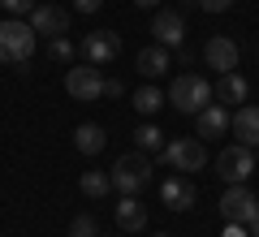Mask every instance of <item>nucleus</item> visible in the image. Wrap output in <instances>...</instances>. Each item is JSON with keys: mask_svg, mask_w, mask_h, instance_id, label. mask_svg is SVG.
I'll use <instances>...</instances> for the list:
<instances>
[{"mask_svg": "<svg viewBox=\"0 0 259 237\" xmlns=\"http://www.w3.org/2000/svg\"><path fill=\"white\" fill-rule=\"evenodd\" d=\"M212 100H216L212 82L199 78V73H177L173 82H168V104H173L177 112H186V117H194V112L207 108Z\"/></svg>", "mask_w": 259, "mask_h": 237, "instance_id": "nucleus-2", "label": "nucleus"}, {"mask_svg": "<svg viewBox=\"0 0 259 237\" xmlns=\"http://www.w3.org/2000/svg\"><path fill=\"white\" fill-rule=\"evenodd\" d=\"M255 173V151L242 143L225 147L221 155H216V177H221L225 185H246V177Z\"/></svg>", "mask_w": 259, "mask_h": 237, "instance_id": "nucleus-4", "label": "nucleus"}, {"mask_svg": "<svg viewBox=\"0 0 259 237\" xmlns=\"http://www.w3.org/2000/svg\"><path fill=\"white\" fill-rule=\"evenodd\" d=\"M78 52L87 56V65H108L121 56V35L117 30H95V35H87L78 43Z\"/></svg>", "mask_w": 259, "mask_h": 237, "instance_id": "nucleus-8", "label": "nucleus"}, {"mask_svg": "<svg viewBox=\"0 0 259 237\" xmlns=\"http://www.w3.org/2000/svg\"><path fill=\"white\" fill-rule=\"evenodd\" d=\"M130 138H134V147H139V151H164V134H160L156 125H139Z\"/></svg>", "mask_w": 259, "mask_h": 237, "instance_id": "nucleus-20", "label": "nucleus"}, {"mask_svg": "<svg viewBox=\"0 0 259 237\" xmlns=\"http://www.w3.org/2000/svg\"><path fill=\"white\" fill-rule=\"evenodd\" d=\"M199 9L203 13H225V9H233V0H199Z\"/></svg>", "mask_w": 259, "mask_h": 237, "instance_id": "nucleus-25", "label": "nucleus"}, {"mask_svg": "<svg viewBox=\"0 0 259 237\" xmlns=\"http://www.w3.org/2000/svg\"><path fill=\"white\" fill-rule=\"evenodd\" d=\"M117 224L125 228V233H143V228H147V207H143L134 194H121V203H117Z\"/></svg>", "mask_w": 259, "mask_h": 237, "instance_id": "nucleus-16", "label": "nucleus"}, {"mask_svg": "<svg viewBox=\"0 0 259 237\" xmlns=\"http://www.w3.org/2000/svg\"><path fill=\"white\" fill-rule=\"evenodd\" d=\"M164 164L177 168V173H199V168L207 164V151H203V138H173V143H164Z\"/></svg>", "mask_w": 259, "mask_h": 237, "instance_id": "nucleus-5", "label": "nucleus"}, {"mask_svg": "<svg viewBox=\"0 0 259 237\" xmlns=\"http://www.w3.org/2000/svg\"><path fill=\"white\" fill-rule=\"evenodd\" d=\"M108 177H112V185H117L121 194L147 190V185H151V160H147V151H139V147H134V151H125L117 164H112Z\"/></svg>", "mask_w": 259, "mask_h": 237, "instance_id": "nucleus-3", "label": "nucleus"}, {"mask_svg": "<svg viewBox=\"0 0 259 237\" xmlns=\"http://www.w3.org/2000/svg\"><path fill=\"white\" fill-rule=\"evenodd\" d=\"M156 237H168V233H156Z\"/></svg>", "mask_w": 259, "mask_h": 237, "instance_id": "nucleus-33", "label": "nucleus"}, {"mask_svg": "<svg viewBox=\"0 0 259 237\" xmlns=\"http://www.w3.org/2000/svg\"><path fill=\"white\" fill-rule=\"evenodd\" d=\"M30 30H35V35L56 39V35L69 30V13H65L61 5H35V9H30Z\"/></svg>", "mask_w": 259, "mask_h": 237, "instance_id": "nucleus-11", "label": "nucleus"}, {"mask_svg": "<svg viewBox=\"0 0 259 237\" xmlns=\"http://www.w3.org/2000/svg\"><path fill=\"white\" fill-rule=\"evenodd\" d=\"M194 121H199V134H194V138H225V134H229L233 112H225L221 104H207V108L194 112Z\"/></svg>", "mask_w": 259, "mask_h": 237, "instance_id": "nucleus-14", "label": "nucleus"}, {"mask_svg": "<svg viewBox=\"0 0 259 237\" xmlns=\"http://www.w3.org/2000/svg\"><path fill=\"white\" fill-rule=\"evenodd\" d=\"M35 43H39V35L30 30V22H22V18L0 22V65H18L26 73L30 56H35Z\"/></svg>", "mask_w": 259, "mask_h": 237, "instance_id": "nucleus-1", "label": "nucleus"}, {"mask_svg": "<svg viewBox=\"0 0 259 237\" xmlns=\"http://www.w3.org/2000/svg\"><path fill=\"white\" fill-rule=\"evenodd\" d=\"M65 91L74 95V100H82V104L100 100V95H104V73H100V65H78V69H69V73H65Z\"/></svg>", "mask_w": 259, "mask_h": 237, "instance_id": "nucleus-7", "label": "nucleus"}, {"mask_svg": "<svg viewBox=\"0 0 259 237\" xmlns=\"http://www.w3.org/2000/svg\"><path fill=\"white\" fill-rule=\"evenodd\" d=\"M100 237H112V233H100Z\"/></svg>", "mask_w": 259, "mask_h": 237, "instance_id": "nucleus-32", "label": "nucleus"}, {"mask_svg": "<svg viewBox=\"0 0 259 237\" xmlns=\"http://www.w3.org/2000/svg\"><path fill=\"white\" fill-rule=\"evenodd\" d=\"M182 5H186V9H199V0H182Z\"/></svg>", "mask_w": 259, "mask_h": 237, "instance_id": "nucleus-31", "label": "nucleus"}, {"mask_svg": "<svg viewBox=\"0 0 259 237\" xmlns=\"http://www.w3.org/2000/svg\"><path fill=\"white\" fill-rule=\"evenodd\" d=\"M134 69H139L143 78H160L164 69H173V52H168L164 43H151V48H143V52L134 56Z\"/></svg>", "mask_w": 259, "mask_h": 237, "instance_id": "nucleus-15", "label": "nucleus"}, {"mask_svg": "<svg viewBox=\"0 0 259 237\" xmlns=\"http://www.w3.org/2000/svg\"><path fill=\"white\" fill-rule=\"evenodd\" d=\"M130 108L143 112V117H156V112L164 108V91H156V86H139V91L130 95Z\"/></svg>", "mask_w": 259, "mask_h": 237, "instance_id": "nucleus-19", "label": "nucleus"}, {"mask_svg": "<svg viewBox=\"0 0 259 237\" xmlns=\"http://www.w3.org/2000/svg\"><path fill=\"white\" fill-rule=\"evenodd\" d=\"M69 237H100V224H95V216H74L69 220Z\"/></svg>", "mask_w": 259, "mask_h": 237, "instance_id": "nucleus-22", "label": "nucleus"}, {"mask_svg": "<svg viewBox=\"0 0 259 237\" xmlns=\"http://www.w3.org/2000/svg\"><path fill=\"white\" fill-rule=\"evenodd\" d=\"M221 216H225V224H250L259 216V199L246 185H229L221 194Z\"/></svg>", "mask_w": 259, "mask_h": 237, "instance_id": "nucleus-6", "label": "nucleus"}, {"mask_svg": "<svg viewBox=\"0 0 259 237\" xmlns=\"http://www.w3.org/2000/svg\"><path fill=\"white\" fill-rule=\"evenodd\" d=\"M151 35H156V43H164L168 52H173V48H182V39H186V18L177 9H160L156 18H151Z\"/></svg>", "mask_w": 259, "mask_h": 237, "instance_id": "nucleus-10", "label": "nucleus"}, {"mask_svg": "<svg viewBox=\"0 0 259 237\" xmlns=\"http://www.w3.org/2000/svg\"><path fill=\"white\" fill-rule=\"evenodd\" d=\"M221 237H250V233H246V224H225Z\"/></svg>", "mask_w": 259, "mask_h": 237, "instance_id": "nucleus-28", "label": "nucleus"}, {"mask_svg": "<svg viewBox=\"0 0 259 237\" xmlns=\"http://www.w3.org/2000/svg\"><path fill=\"white\" fill-rule=\"evenodd\" d=\"M104 95H112V100H117V95H125V86H121L117 78H104Z\"/></svg>", "mask_w": 259, "mask_h": 237, "instance_id": "nucleus-27", "label": "nucleus"}, {"mask_svg": "<svg viewBox=\"0 0 259 237\" xmlns=\"http://www.w3.org/2000/svg\"><path fill=\"white\" fill-rule=\"evenodd\" d=\"M212 91H216L221 104H242L246 100V78H242V73H221V82H216Z\"/></svg>", "mask_w": 259, "mask_h": 237, "instance_id": "nucleus-18", "label": "nucleus"}, {"mask_svg": "<svg viewBox=\"0 0 259 237\" xmlns=\"http://www.w3.org/2000/svg\"><path fill=\"white\" fill-rule=\"evenodd\" d=\"M139 9H156V5H164V0H134Z\"/></svg>", "mask_w": 259, "mask_h": 237, "instance_id": "nucleus-29", "label": "nucleus"}, {"mask_svg": "<svg viewBox=\"0 0 259 237\" xmlns=\"http://www.w3.org/2000/svg\"><path fill=\"white\" fill-rule=\"evenodd\" d=\"M0 9L13 13V18H26V13L35 9V0H0Z\"/></svg>", "mask_w": 259, "mask_h": 237, "instance_id": "nucleus-24", "label": "nucleus"}, {"mask_svg": "<svg viewBox=\"0 0 259 237\" xmlns=\"http://www.w3.org/2000/svg\"><path fill=\"white\" fill-rule=\"evenodd\" d=\"M104 143H108V134H104L100 125H91V121L74 129V147H78L82 155H100V151H104Z\"/></svg>", "mask_w": 259, "mask_h": 237, "instance_id": "nucleus-17", "label": "nucleus"}, {"mask_svg": "<svg viewBox=\"0 0 259 237\" xmlns=\"http://www.w3.org/2000/svg\"><path fill=\"white\" fill-rule=\"evenodd\" d=\"M74 9H78V13H100L104 0H74Z\"/></svg>", "mask_w": 259, "mask_h": 237, "instance_id": "nucleus-26", "label": "nucleus"}, {"mask_svg": "<svg viewBox=\"0 0 259 237\" xmlns=\"http://www.w3.org/2000/svg\"><path fill=\"white\" fill-rule=\"evenodd\" d=\"M246 233H250V237H259V216H255V220L246 224Z\"/></svg>", "mask_w": 259, "mask_h": 237, "instance_id": "nucleus-30", "label": "nucleus"}, {"mask_svg": "<svg viewBox=\"0 0 259 237\" xmlns=\"http://www.w3.org/2000/svg\"><path fill=\"white\" fill-rule=\"evenodd\" d=\"M229 134L238 138L242 147H250V151H255V147H259V104H242V108L233 112Z\"/></svg>", "mask_w": 259, "mask_h": 237, "instance_id": "nucleus-12", "label": "nucleus"}, {"mask_svg": "<svg viewBox=\"0 0 259 237\" xmlns=\"http://www.w3.org/2000/svg\"><path fill=\"white\" fill-rule=\"evenodd\" d=\"M194 199H199V190H194L186 177H168V181L160 185V203H164L168 211H190Z\"/></svg>", "mask_w": 259, "mask_h": 237, "instance_id": "nucleus-13", "label": "nucleus"}, {"mask_svg": "<svg viewBox=\"0 0 259 237\" xmlns=\"http://www.w3.org/2000/svg\"><path fill=\"white\" fill-rule=\"evenodd\" d=\"M74 52H78V48L69 43V39H65V35L48 39V56H52V61H74Z\"/></svg>", "mask_w": 259, "mask_h": 237, "instance_id": "nucleus-23", "label": "nucleus"}, {"mask_svg": "<svg viewBox=\"0 0 259 237\" xmlns=\"http://www.w3.org/2000/svg\"><path fill=\"white\" fill-rule=\"evenodd\" d=\"M203 61H207V69H216V73H233L238 61H242V48L233 43L229 35H212L203 43Z\"/></svg>", "mask_w": 259, "mask_h": 237, "instance_id": "nucleus-9", "label": "nucleus"}, {"mask_svg": "<svg viewBox=\"0 0 259 237\" xmlns=\"http://www.w3.org/2000/svg\"><path fill=\"white\" fill-rule=\"evenodd\" d=\"M112 190V177L108 173H82V194L87 199H104Z\"/></svg>", "mask_w": 259, "mask_h": 237, "instance_id": "nucleus-21", "label": "nucleus"}]
</instances>
